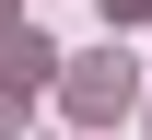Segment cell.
<instances>
[{
	"mask_svg": "<svg viewBox=\"0 0 152 140\" xmlns=\"http://www.w3.org/2000/svg\"><path fill=\"white\" fill-rule=\"evenodd\" d=\"M0 117H23V94H12V82H0Z\"/></svg>",
	"mask_w": 152,
	"mask_h": 140,
	"instance_id": "4",
	"label": "cell"
},
{
	"mask_svg": "<svg viewBox=\"0 0 152 140\" xmlns=\"http://www.w3.org/2000/svg\"><path fill=\"white\" fill-rule=\"evenodd\" d=\"M58 70H70V82H58V105H70L82 128L129 117V59H117V47H105V59H58Z\"/></svg>",
	"mask_w": 152,
	"mask_h": 140,
	"instance_id": "1",
	"label": "cell"
},
{
	"mask_svg": "<svg viewBox=\"0 0 152 140\" xmlns=\"http://www.w3.org/2000/svg\"><path fill=\"white\" fill-rule=\"evenodd\" d=\"M105 12H117V23H152V0H105Z\"/></svg>",
	"mask_w": 152,
	"mask_h": 140,
	"instance_id": "3",
	"label": "cell"
},
{
	"mask_svg": "<svg viewBox=\"0 0 152 140\" xmlns=\"http://www.w3.org/2000/svg\"><path fill=\"white\" fill-rule=\"evenodd\" d=\"M47 70H58V47L35 35V23H0V82H12V94H35Z\"/></svg>",
	"mask_w": 152,
	"mask_h": 140,
	"instance_id": "2",
	"label": "cell"
},
{
	"mask_svg": "<svg viewBox=\"0 0 152 140\" xmlns=\"http://www.w3.org/2000/svg\"><path fill=\"white\" fill-rule=\"evenodd\" d=\"M0 23H12V0H0Z\"/></svg>",
	"mask_w": 152,
	"mask_h": 140,
	"instance_id": "5",
	"label": "cell"
}]
</instances>
